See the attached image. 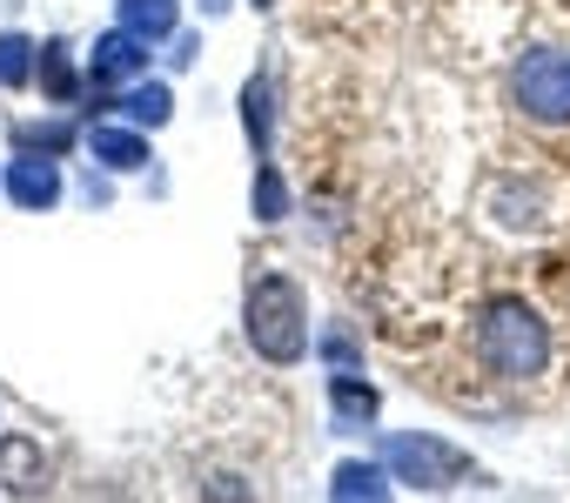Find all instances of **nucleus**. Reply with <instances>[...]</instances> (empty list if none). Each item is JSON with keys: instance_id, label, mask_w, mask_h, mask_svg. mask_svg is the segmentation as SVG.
Segmentation results:
<instances>
[{"instance_id": "obj_1", "label": "nucleus", "mask_w": 570, "mask_h": 503, "mask_svg": "<svg viewBox=\"0 0 570 503\" xmlns=\"http://www.w3.org/2000/svg\"><path fill=\"white\" fill-rule=\"evenodd\" d=\"M476 363L497 383H530L550 369V323L523 296H483L476 303Z\"/></svg>"}, {"instance_id": "obj_2", "label": "nucleus", "mask_w": 570, "mask_h": 503, "mask_svg": "<svg viewBox=\"0 0 570 503\" xmlns=\"http://www.w3.org/2000/svg\"><path fill=\"white\" fill-rule=\"evenodd\" d=\"M242 336L275 369L303 363L309 356V296H303V283L282 276V269H262L242 296Z\"/></svg>"}, {"instance_id": "obj_3", "label": "nucleus", "mask_w": 570, "mask_h": 503, "mask_svg": "<svg viewBox=\"0 0 570 503\" xmlns=\"http://www.w3.org/2000/svg\"><path fill=\"white\" fill-rule=\"evenodd\" d=\"M510 101L537 128H570V48H530V55H517Z\"/></svg>"}, {"instance_id": "obj_4", "label": "nucleus", "mask_w": 570, "mask_h": 503, "mask_svg": "<svg viewBox=\"0 0 570 503\" xmlns=\"http://www.w3.org/2000/svg\"><path fill=\"white\" fill-rule=\"evenodd\" d=\"M383 463L396 470V483L410 490H456L470 476V456L443 436H390L383 443Z\"/></svg>"}, {"instance_id": "obj_5", "label": "nucleus", "mask_w": 570, "mask_h": 503, "mask_svg": "<svg viewBox=\"0 0 570 503\" xmlns=\"http://www.w3.org/2000/svg\"><path fill=\"white\" fill-rule=\"evenodd\" d=\"M88 75H95V88L101 81H141L148 75V41L135 28H108L95 41V55H88Z\"/></svg>"}, {"instance_id": "obj_6", "label": "nucleus", "mask_w": 570, "mask_h": 503, "mask_svg": "<svg viewBox=\"0 0 570 503\" xmlns=\"http://www.w3.org/2000/svg\"><path fill=\"white\" fill-rule=\"evenodd\" d=\"M8 195H14L28 215H48V208L61 201V168H55L48 155H21V161L8 168Z\"/></svg>"}, {"instance_id": "obj_7", "label": "nucleus", "mask_w": 570, "mask_h": 503, "mask_svg": "<svg viewBox=\"0 0 570 503\" xmlns=\"http://www.w3.org/2000/svg\"><path fill=\"white\" fill-rule=\"evenodd\" d=\"M88 155H95L101 168H115V175H135V168L155 161V148H148L141 128H88Z\"/></svg>"}, {"instance_id": "obj_8", "label": "nucleus", "mask_w": 570, "mask_h": 503, "mask_svg": "<svg viewBox=\"0 0 570 503\" xmlns=\"http://www.w3.org/2000/svg\"><path fill=\"white\" fill-rule=\"evenodd\" d=\"M121 115L135 121V128H161L168 115H175V95H168V81H128V95H121Z\"/></svg>"}, {"instance_id": "obj_9", "label": "nucleus", "mask_w": 570, "mask_h": 503, "mask_svg": "<svg viewBox=\"0 0 570 503\" xmlns=\"http://www.w3.org/2000/svg\"><path fill=\"white\" fill-rule=\"evenodd\" d=\"M330 396H336V423H343V430L376 423V389H370V383H356L350 369H336V376H330Z\"/></svg>"}, {"instance_id": "obj_10", "label": "nucleus", "mask_w": 570, "mask_h": 503, "mask_svg": "<svg viewBox=\"0 0 570 503\" xmlns=\"http://www.w3.org/2000/svg\"><path fill=\"white\" fill-rule=\"evenodd\" d=\"M268 115H275L268 75H248V88H242V128H248V141H255V161H268Z\"/></svg>"}, {"instance_id": "obj_11", "label": "nucleus", "mask_w": 570, "mask_h": 503, "mask_svg": "<svg viewBox=\"0 0 570 503\" xmlns=\"http://www.w3.org/2000/svg\"><path fill=\"white\" fill-rule=\"evenodd\" d=\"M121 28H135L141 41L175 34V0H121Z\"/></svg>"}, {"instance_id": "obj_12", "label": "nucleus", "mask_w": 570, "mask_h": 503, "mask_svg": "<svg viewBox=\"0 0 570 503\" xmlns=\"http://www.w3.org/2000/svg\"><path fill=\"white\" fill-rule=\"evenodd\" d=\"M35 75H41V88H48L55 101H75V95H81V81H75V55H68L61 41H48V48H41Z\"/></svg>"}, {"instance_id": "obj_13", "label": "nucleus", "mask_w": 570, "mask_h": 503, "mask_svg": "<svg viewBox=\"0 0 570 503\" xmlns=\"http://www.w3.org/2000/svg\"><path fill=\"white\" fill-rule=\"evenodd\" d=\"M330 496H390V470L383 463H336Z\"/></svg>"}, {"instance_id": "obj_14", "label": "nucleus", "mask_w": 570, "mask_h": 503, "mask_svg": "<svg viewBox=\"0 0 570 503\" xmlns=\"http://www.w3.org/2000/svg\"><path fill=\"white\" fill-rule=\"evenodd\" d=\"M35 61H41V48L28 34H0V88H28Z\"/></svg>"}, {"instance_id": "obj_15", "label": "nucleus", "mask_w": 570, "mask_h": 503, "mask_svg": "<svg viewBox=\"0 0 570 503\" xmlns=\"http://www.w3.org/2000/svg\"><path fill=\"white\" fill-rule=\"evenodd\" d=\"M282 215H289V181L268 161H255V221H282Z\"/></svg>"}, {"instance_id": "obj_16", "label": "nucleus", "mask_w": 570, "mask_h": 503, "mask_svg": "<svg viewBox=\"0 0 570 503\" xmlns=\"http://www.w3.org/2000/svg\"><path fill=\"white\" fill-rule=\"evenodd\" d=\"M255 8H268V0H255Z\"/></svg>"}]
</instances>
